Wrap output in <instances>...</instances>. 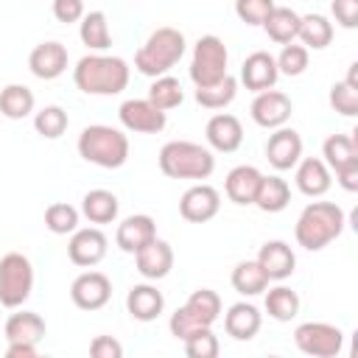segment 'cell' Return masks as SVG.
I'll list each match as a JSON object with an SVG mask.
<instances>
[{"label": "cell", "instance_id": "ac0fdd59", "mask_svg": "<svg viewBox=\"0 0 358 358\" xmlns=\"http://www.w3.org/2000/svg\"><path fill=\"white\" fill-rule=\"evenodd\" d=\"M134 263H137V271L145 277V280H162L171 274L173 268V249L168 241H159L154 238L151 243H145L140 252H134Z\"/></svg>", "mask_w": 358, "mask_h": 358}, {"label": "cell", "instance_id": "d6a6232c", "mask_svg": "<svg viewBox=\"0 0 358 358\" xmlns=\"http://www.w3.org/2000/svg\"><path fill=\"white\" fill-rule=\"evenodd\" d=\"M235 92H238V81L227 73L224 78L207 84V87H196V101L204 106V109H224L235 101Z\"/></svg>", "mask_w": 358, "mask_h": 358}, {"label": "cell", "instance_id": "603a6c76", "mask_svg": "<svg viewBox=\"0 0 358 358\" xmlns=\"http://www.w3.org/2000/svg\"><path fill=\"white\" fill-rule=\"evenodd\" d=\"M260 324H263V316H260V310L252 302H235L224 313V330L232 338H238V341L255 338L257 330H260Z\"/></svg>", "mask_w": 358, "mask_h": 358}, {"label": "cell", "instance_id": "5bb4252c", "mask_svg": "<svg viewBox=\"0 0 358 358\" xmlns=\"http://www.w3.org/2000/svg\"><path fill=\"white\" fill-rule=\"evenodd\" d=\"M266 159L277 171H291L302 159V137H299V131L288 129V126L274 129V134L266 143Z\"/></svg>", "mask_w": 358, "mask_h": 358}, {"label": "cell", "instance_id": "7dc6e473", "mask_svg": "<svg viewBox=\"0 0 358 358\" xmlns=\"http://www.w3.org/2000/svg\"><path fill=\"white\" fill-rule=\"evenodd\" d=\"M90 355L92 358H120L123 355V347L112 336H95L92 344H90Z\"/></svg>", "mask_w": 358, "mask_h": 358}, {"label": "cell", "instance_id": "b9f144b4", "mask_svg": "<svg viewBox=\"0 0 358 358\" xmlns=\"http://www.w3.org/2000/svg\"><path fill=\"white\" fill-rule=\"evenodd\" d=\"M274 62H277V70L282 76H302L308 70V48L288 42V45H282V50Z\"/></svg>", "mask_w": 358, "mask_h": 358}, {"label": "cell", "instance_id": "e0dca14e", "mask_svg": "<svg viewBox=\"0 0 358 358\" xmlns=\"http://www.w3.org/2000/svg\"><path fill=\"white\" fill-rule=\"evenodd\" d=\"M204 134H207L210 148H215V151H221V154H232V151H238L241 143H243V126H241V120H238L235 115H229V112L213 115V117L207 120Z\"/></svg>", "mask_w": 358, "mask_h": 358}, {"label": "cell", "instance_id": "484cf974", "mask_svg": "<svg viewBox=\"0 0 358 358\" xmlns=\"http://www.w3.org/2000/svg\"><path fill=\"white\" fill-rule=\"evenodd\" d=\"M45 319L34 310H17L8 316L6 322V341H28V344H39L45 336Z\"/></svg>", "mask_w": 358, "mask_h": 358}, {"label": "cell", "instance_id": "7402d4cb", "mask_svg": "<svg viewBox=\"0 0 358 358\" xmlns=\"http://www.w3.org/2000/svg\"><path fill=\"white\" fill-rule=\"evenodd\" d=\"M162 308H165V296H162V291H157V285L143 282V285L129 288V294H126V310L137 322H154L162 313Z\"/></svg>", "mask_w": 358, "mask_h": 358}, {"label": "cell", "instance_id": "4316f807", "mask_svg": "<svg viewBox=\"0 0 358 358\" xmlns=\"http://www.w3.org/2000/svg\"><path fill=\"white\" fill-rule=\"evenodd\" d=\"M263 31L268 34L271 42L277 45H288L296 39V31H299V14L288 6H274L268 11V17L263 20Z\"/></svg>", "mask_w": 358, "mask_h": 358}, {"label": "cell", "instance_id": "6da1fadb", "mask_svg": "<svg viewBox=\"0 0 358 358\" xmlns=\"http://www.w3.org/2000/svg\"><path fill=\"white\" fill-rule=\"evenodd\" d=\"M73 81L87 95H117L129 87V64L120 56L87 53L73 67Z\"/></svg>", "mask_w": 358, "mask_h": 358}, {"label": "cell", "instance_id": "f546056e", "mask_svg": "<svg viewBox=\"0 0 358 358\" xmlns=\"http://www.w3.org/2000/svg\"><path fill=\"white\" fill-rule=\"evenodd\" d=\"M34 92L25 84H8L0 90V115L8 120H22L34 112Z\"/></svg>", "mask_w": 358, "mask_h": 358}, {"label": "cell", "instance_id": "8d00e7d4", "mask_svg": "<svg viewBox=\"0 0 358 358\" xmlns=\"http://www.w3.org/2000/svg\"><path fill=\"white\" fill-rule=\"evenodd\" d=\"M148 101L157 106V109H162V112H168V109H176L182 101H185V92H182V84L173 78V76H157L154 78V84L148 87Z\"/></svg>", "mask_w": 358, "mask_h": 358}, {"label": "cell", "instance_id": "52a82bcc", "mask_svg": "<svg viewBox=\"0 0 358 358\" xmlns=\"http://www.w3.org/2000/svg\"><path fill=\"white\" fill-rule=\"evenodd\" d=\"M227 62H229L227 45L215 34L199 36V42L193 48V59H190V78H193V84L196 87H207V84L224 78L227 76Z\"/></svg>", "mask_w": 358, "mask_h": 358}, {"label": "cell", "instance_id": "7a4b0ae2", "mask_svg": "<svg viewBox=\"0 0 358 358\" xmlns=\"http://www.w3.org/2000/svg\"><path fill=\"white\" fill-rule=\"evenodd\" d=\"M344 210L333 201H310L299 218H296V227H294V238L302 249L308 252H319L324 249L327 243H333L341 232H344Z\"/></svg>", "mask_w": 358, "mask_h": 358}, {"label": "cell", "instance_id": "bcb514c9", "mask_svg": "<svg viewBox=\"0 0 358 358\" xmlns=\"http://www.w3.org/2000/svg\"><path fill=\"white\" fill-rule=\"evenodd\" d=\"M53 17L59 22H78L84 17V0H53Z\"/></svg>", "mask_w": 358, "mask_h": 358}, {"label": "cell", "instance_id": "e575fe53", "mask_svg": "<svg viewBox=\"0 0 358 358\" xmlns=\"http://www.w3.org/2000/svg\"><path fill=\"white\" fill-rule=\"evenodd\" d=\"M266 313L274 322H291L299 313V296H296V291H291L288 285L268 288V294H266Z\"/></svg>", "mask_w": 358, "mask_h": 358}, {"label": "cell", "instance_id": "74e56055", "mask_svg": "<svg viewBox=\"0 0 358 358\" xmlns=\"http://www.w3.org/2000/svg\"><path fill=\"white\" fill-rule=\"evenodd\" d=\"M45 227L53 235H67V232L73 235L78 229V210L67 201H53L45 210Z\"/></svg>", "mask_w": 358, "mask_h": 358}, {"label": "cell", "instance_id": "44dd1931", "mask_svg": "<svg viewBox=\"0 0 358 358\" xmlns=\"http://www.w3.org/2000/svg\"><path fill=\"white\" fill-rule=\"evenodd\" d=\"M294 179H296L299 193H305V196H310V199L324 196V193L330 190V185H333L330 168H327L324 159H319V157H305V159H299Z\"/></svg>", "mask_w": 358, "mask_h": 358}, {"label": "cell", "instance_id": "60d3db41", "mask_svg": "<svg viewBox=\"0 0 358 358\" xmlns=\"http://www.w3.org/2000/svg\"><path fill=\"white\" fill-rule=\"evenodd\" d=\"M218 350H221V344L210 327H199L185 338V352L190 358H215Z\"/></svg>", "mask_w": 358, "mask_h": 358}, {"label": "cell", "instance_id": "ffe728a7", "mask_svg": "<svg viewBox=\"0 0 358 358\" xmlns=\"http://www.w3.org/2000/svg\"><path fill=\"white\" fill-rule=\"evenodd\" d=\"M257 263L268 280H285L296 268V255L285 241H266L257 252Z\"/></svg>", "mask_w": 358, "mask_h": 358}, {"label": "cell", "instance_id": "277c9868", "mask_svg": "<svg viewBox=\"0 0 358 358\" xmlns=\"http://www.w3.org/2000/svg\"><path fill=\"white\" fill-rule=\"evenodd\" d=\"M159 171L171 179H207L215 171V157L199 143L171 140L159 148Z\"/></svg>", "mask_w": 358, "mask_h": 358}, {"label": "cell", "instance_id": "7c38bea8", "mask_svg": "<svg viewBox=\"0 0 358 358\" xmlns=\"http://www.w3.org/2000/svg\"><path fill=\"white\" fill-rule=\"evenodd\" d=\"M70 299L81 310H98L112 299V282L101 271H84L70 285Z\"/></svg>", "mask_w": 358, "mask_h": 358}, {"label": "cell", "instance_id": "8992f818", "mask_svg": "<svg viewBox=\"0 0 358 358\" xmlns=\"http://www.w3.org/2000/svg\"><path fill=\"white\" fill-rule=\"evenodd\" d=\"M34 291V266L25 255L8 252L0 257V305L20 308Z\"/></svg>", "mask_w": 358, "mask_h": 358}, {"label": "cell", "instance_id": "ab89813d", "mask_svg": "<svg viewBox=\"0 0 358 358\" xmlns=\"http://www.w3.org/2000/svg\"><path fill=\"white\" fill-rule=\"evenodd\" d=\"M330 106L344 117H355L358 115V84H350L347 78L336 81L330 87Z\"/></svg>", "mask_w": 358, "mask_h": 358}, {"label": "cell", "instance_id": "ee69618b", "mask_svg": "<svg viewBox=\"0 0 358 358\" xmlns=\"http://www.w3.org/2000/svg\"><path fill=\"white\" fill-rule=\"evenodd\" d=\"M168 327H171V336L173 338H179V341H185L193 330H199V327H204V324H199V319L182 305V308H176L173 313H171V322H168Z\"/></svg>", "mask_w": 358, "mask_h": 358}, {"label": "cell", "instance_id": "cb8c5ba5", "mask_svg": "<svg viewBox=\"0 0 358 358\" xmlns=\"http://www.w3.org/2000/svg\"><path fill=\"white\" fill-rule=\"evenodd\" d=\"M260 179H263V173L255 165H238L227 173L224 193L235 204H255V193H257Z\"/></svg>", "mask_w": 358, "mask_h": 358}, {"label": "cell", "instance_id": "d590c367", "mask_svg": "<svg viewBox=\"0 0 358 358\" xmlns=\"http://www.w3.org/2000/svg\"><path fill=\"white\" fill-rule=\"evenodd\" d=\"M185 308L199 319V324L204 327H213V322L221 316V296L213 291V288H199L187 296Z\"/></svg>", "mask_w": 358, "mask_h": 358}, {"label": "cell", "instance_id": "3957f363", "mask_svg": "<svg viewBox=\"0 0 358 358\" xmlns=\"http://www.w3.org/2000/svg\"><path fill=\"white\" fill-rule=\"evenodd\" d=\"M182 56H185V34L179 28L162 25L140 45V50L134 53V67L143 76L157 78L165 76Z\"/></svg>", "mask_w": 358, "mask_h": 358}, {"label": "cell", "instance_id": "c3c4849f", "mask_svg": "<svg viewBox=\"0 0 358 358\" xmlns=\"http://www.w3.org/2000/svg\"><path fill=\"white\" fill-rule=\"evenodd\" d=\"M336 182H338L344 190L355 193V190H358V159H352V162L336 168Z\"/></svg>", "mask_w": 358, "mask_h": 358}, {"label": "cell", "instance_id": "9c48e42d", "mask_svg": "<svg viewBox=\"0 0 358 358\" xmlns=\"http://www.w3.org/2000/svg\"><path fill=\"white\" fill-rule=\"evenodd\" d=\"M117 117L123 123V129L134 131V134H159L168 123V115L162 109H157L148 98H129L120 103Z\"/></svg>", "mask_w": 358, "mask_h": 358}, {"label": "cell", "instance_id": "83f0119b", "mask_svg": "<svg viewBox=\"0 0 358 358\" xmlns=\"http://www.w3.org/2000/svg\"><path fill=\"white\" fill-rule=\"evenodd\" d=\"M291 201V187L285 179L280 176H263L255 193V207H260L263 213H280L285 210Z\"/></svg>", "mask_w": 358, "mask_h": 358}, {"label": "cell", "instance_id": "8fae6325", "mask_svg": "<svg viewBox=\"0 0 358 358\" xmlns=\"http://www.w3.org/2000/svg\"><path fill=\"white\" fill-rule=\"evenodd\" d=\"M249 112H252V120L257 126H263V129H280V126L288 123V117L294 112V103L280 90H263V92L255 95Z\"/></svg>", "mask_w": 358, "mask_h": 358}, {"label": "cell", "instance_id": "ba28073f", "mask_svg": "<svg viewBox=\"0 0 358 358\" xmlns=\"http://www.w3.org/2000/svg\"><path fill=\"white\" fill-rule=\"evenodd\" d=\"M294 341L305 355L313 358H336L344 347V333L327 322H305L294 330Z\"/></svg>", "mask_w": 358, "mask_h": 358}, {"label": "cell", "instance_id": "d6986e66", "mask_svg": "<svg viewBox=\"0 0 358 358\" xmlns=\"http://www.w3.org/2000/svg\"><path fill=\"white\" fill-rule=\"evenodd\" d=\"M157 238V224H154V218L151 215H129V218H123L120 224H117V232H115V243L123 249V252H129V255H134V252H140L145 243H151Z\"/></svg>", "mask_w": 358, "mask_h": 358}, {"label": "cell", "instance_id": "f1b7e54d", "mask_svg": "<svg viewBox=\"0 0 358 358\" xmlns=\"http://www.w3.org/2000/svg\"><path fill=\"white\" fill-rule=\"evenodd\" d=\"M296 36L308 50H324L333 42V22L324 14H305L299 17V31Z\"/></svg>", "mask_w": 358, "mask_h": 358}, {"label": "cell", "instance_id": "1f68e13d", "mask_svg": "<svg viewBox=\"0 0 358 358\" xmlns=\"http://www.w3.org/2000/svg\"><path fill=\"white\" fill-rule=\"evenodd\" d=\"M232 288L241 296H257L268 288V277H266V271L260 268L257 260H241L232 268Z\"/></svg>", "mask_w": 358, "mask_h": 358}, {"label": "cell", "instance_id": "681fc988", "mask_svg": "<svg viewBox=\"0 0 358 358\" xmlns=\"http://www.w3.org/2000/svg\"><path fill=\"white\" fill-rule=\"evenodd\" d=\"M36 344H28V341H11L6 347V358H36Z\"/></svg>", "mask_w": 358, "mask_h": 358}, {"label": "cell", "instance_id": "d4e9b609", "mask_svg": "<svg viewBox=\"0 0 358 358\" xmlns=\"http://www.w3.org/2000/svg\"><path fill=\"white\" fill-rule=\"evenodd\" d=\"M117 210H120L117 196L103 187H95V190L84 193V199H81V215L90 224H112L117 218Z\"/></svg>", "mask_w": 358, "mask_h": 358}, {"label": "cell", "instance_id": "30bf717a", "mask_svg": "<svg viewBox=\"0 0 358 358\" xmlns=\"http://www.w3.org/2000/svg\"><path fill=\"white\" fill-rule=\"evenodd\" d=\"M218 210H221V193L204 182L187 187L179 199V215L190 224H204V221L215 218Z\"/></svg>", "mask_w": 358, "mask_h": 358}, {"label": "cell", "instance_id": "9a60e30c", "mask_svg": "<svg viewBox=\"0 0 358 358\" xmlns=\"http://www.w3.org/2000/svg\"><path fill=\"white\" fill-rule=\"evenodd\" d=\"M67 62H70V56H67V48L62 45V42H39L34 50H31V56H28V67H31V73L36 76V78H42V81H53V78H59L64 70H67Z\"/></svg>", "mask_w": 358, "mask_h": 358}, {"label": "cell", "instance_id": "2e32d148", "mask_svg": "<svg viewBox=\"0 0 358 358\" xmlns=\"http://www.w3.org/2000/svg\"><path fill=\"white\" fill-rule=\"evenodd\" d=\"M280 78V70H277V62L271 53L266 50H255L243 59L241 64V81L246 84V90L252 92H263V90H271Z\"/></svg>", "mask_w": 358, "mask_h": 358}, {"label": "cell", "instance_id": "4dcf8cb0", "mask_svg": "<svg viewBox=\"0 0 358 358\" xmlns=\"http://www.w3.org/2000/svg\"><path fill=\"white\" fill-rule=\"evenodd\" d=\"M78 36L90 50H106L112 48V34H109V22L103 11H84L81 25H78Z\"/></svg>", "mask_w": 358, "mask_h": 358}, {"label": "cell", "instance_id": "836d02e7", "mask_svg": "<svg viewBox=\"0 0 358 358\" xmlns=\"http://www.w3.org/2000/svg\"><path fill=\"white\" fill-rule=\"evenodd\" d=\"M322 157H324V165L330 171L358 159V140L350 137V134H330L322 145Z\"/></svg>", "mask_w": 358, "mask_h": 358}, {"label": "cell", "instance_id": "7bdbcfd3", "mask_svg": "<svg viewBox=\"0 0 358 358\" xmlns=\"http://www.w3.org/2000/svg\"><path fill=\"white\" fill-rule=\"evenodd\" d=\"M271 8H274V0H235V14L246 25H263Z\"/></svg>", "mask_w": 358, "mask_h": 358}, {"label": "cell", "instance_id": "5b68a950", "mask_svg": "<svg viewBox=\"0 0 358 358\" xmlns=\"http://www.w3.org/2000/svg\"><path fill=\"white\" fill-rule=\"evenodd\" d=\"M78 154L98 168H120L129 159V137L115 126H87L78 134Z\"/></svg>", "mask_w": 358, "mask_h": 358}, {"label": "cell", "instance_id": "4fadbf2b", "mask_svg": "<svg viewBox=\"0 0 358 358\" xmlns=\"http://www.w3.org/2000/svg\"><path fill=\"white\" fill-rule=\"evenodd\" d=\"M106 246H109V241L98 227H84V229L73 232V238L67 243V257L81 268H92L106 257Z\"/></svg>", "mask_w": 358, "mask_h": 358}, {"label": "cell", "instance_id": "f35d334b", "mask_svg": "<svg viewBox=\"0 0 358 358\" xmlns=\"http://www.w3.org/2000/svg\"><path fill=\"white\" fill-rule=\"evenodd\" d=\"M67 126H70V117H67V112H64L62 106H45V109H39V112L34 115V129H36V134H42L45 140L62 137V134L67 131Z\"/></svg>", "mask_w": 358, "mask_h": 358}, {"label": "cell", "instance_id": "f6af8a7d", "mask_svg": "<svg viewBox=\"0 0 358 358\" xmlns=\"http://www.w3.org/2000/svg\"><path fill=\"white\" fill-rule=\"evenodd\" d=\"M330 11L341 28H355L358 25V0H333Z\"/></svg>", "mask_w": 358, "mask_h": 358}]
</instances>
